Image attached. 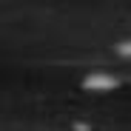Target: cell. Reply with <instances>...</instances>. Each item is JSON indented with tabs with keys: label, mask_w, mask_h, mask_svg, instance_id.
<instances>
[{
	"label": "cell",
	"mask_w": 131,
	"mask_h": 131,
	"mask_svg": "<svg viewBox=\"0 0 131 131\" xmlns=\"http://www.w3.org/2000/svg\"><path fill=\"white\" fill-rule=\"evenodd\" d=\"M125 51H131V49H125Z\"/></svg>",
	"instance_id": "obj_1"
}]
</instances>
